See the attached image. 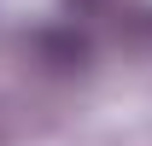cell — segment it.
<instances>
[{"mask_svg": "<svg viewBox=\"0 0 152 146\" xmlns=\"http://www.w3.org/2000/svg\"><path fill=\"white\" fill-rule=\"evenodd\" d=\"M29 47H35V64H47L53 76H82L88 64H94V41L82 35L76 23H64V29H41Z\"/></svg>", "mask_w": 152, "mask_h": 146, "instance_id": "obj_1", "label": "cell"}, {"mask_svg": "<svg viewBox=\"0 0 152 146\" xmlns=\"http://www.w3.org/2000/svg\"><path fill=\"white\" fill-rule=\"evenodd\" d=\"M64 6H70L76 18H88V12H99V6H105V0H64Z\"/></svg>", "mask_w": 152, "mask_h": 146, "instance_id": "obj_2", "label": "cell"}, {"mask_svg": "<svg viewBox=\"0 0 152 146\" xmlns=\"http://www.w3.org/2000/svg\"><path fill=\"white\" fill-rule=\"evenodd\" d=\"M146 35H152V18H146Z\"/></svg>", "mask_w": 152, "mask_h": 146, "instance_id": "obj_3", "label": "cell"}]
</instances>
